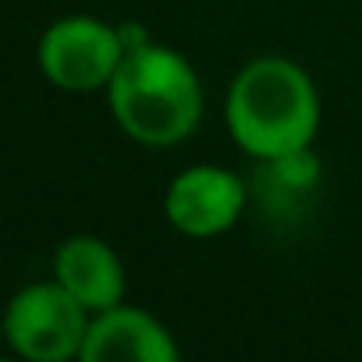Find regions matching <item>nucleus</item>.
Listing matches in <instances>:
<instances>
[{
  "instance_id": "39448f33",
  "label": "nucleus",
  "mask_w": 362,
  "mask_h": 362,
  "mask_svg": "<svg viewBox=\"0 0 362 362\" xmlns=\"http://www.w3.org/2000/svg\"><path fill=\"white\" fill-rule=\"evenodd\" d=\"M249 206V185L228 167L196 163L174 174L163 196L167 224L185 238H217L231 231Z\"/></svg>"
},
{
  "instance_id": "0eeeda50",
  "label": "nucleus",
  "mask_w": 362,
  "mask_h": 362,
  "mask_svg": "<svg viewBox=\"0 0 362 362\" xmlns=\"http://www.w3.org/2000/svg\"><path fill=\"white\" fill-rule=\"evenodd\" d=\"M54 281L71 291L89 313L124 302V263L96 235H71L54 252Z\"/></svg>"
},
{
  "instance_id": "7ed1b4c3",
  "label": "nucleus",
  "mask_w": 362,
  "mask_h": 362,
  "mask_svg": "<svg viewBox=\"0 0 362 362\" xmlns=\"http://www.w3.org/2000/svg\"><path fill=\"white\" fill-rule=\"evenodd\" d=\"M89 316L93 313L57 281H36L8 302L4 341L29 362H68L82 351Z\"/></svg>"
},
{
  "instance_id": "f03ea898",
  "label": "nucleus",
  "mask_w": 362,
  "mask_h": 362,
  "mask_svg": "<svg viewBox=\"0 0 362 362\" xmlns=\"http://www.w3.org/2000/svg\"><path fill=\"white\" fill-rule=\"evenodd\" d=\"M224 117L235 146L270 163L313 146L320 132V93L302 64L277 54L252 57L231 78Z\"/></svg>"
},
{
  "instance_id": "423d86ee",
  "label": "nucleus",
  "mask_w": 362,
  "mask_h": 362,
  "mask_svg": "<svg viewBox=\"0 0 362 362\" xmlns=\"http://www.w3.org/2000/svg\"><path fill=\"white\" fill-rule=\"evenodd\" d=\"M82 362H177L181 348L167 323L139 305H110L89 316L86 341L78 351Z\"/></svg>"
},
{
  "instance_id": "20e7f679",
  "label": "nucleus",
  "mask_w": 362,
  "mask_h": 362,
  "mask_svg": "<svg viewBox=\"0 0 362 362\" xmlns=\"http://www.w3.org/2000/svg\"><path fill=\"white\" fill-rule=\"evenodd\" d=\"M121 57V29L93 15H64L50 22L36 47V64L43 78L64 93L107 89Z\"/></svg>"
},
{
  "instance_id": "f257e3e1",
  "label": "nucleus",
  "mask_w": 362,
  "mask_h": 362,
  "mask_svg": "<svg viewBox=\"0 0 362 362\" xmlns=\"http://www.w3.org/2000/svg\"><path fill=\"white\" fill-rule=\"evenodd\" d=\"M107 107L132 142L170 149L203 121V82L181 50L146 40L124 50L107 82Z\"/></svg>"
}]
</instances>
